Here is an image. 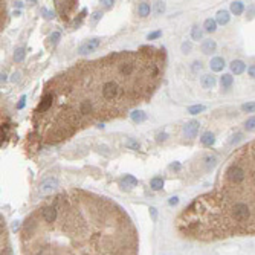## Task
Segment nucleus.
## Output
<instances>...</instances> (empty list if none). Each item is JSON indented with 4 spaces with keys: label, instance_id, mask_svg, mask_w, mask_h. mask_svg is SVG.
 Here are the masks:
<instances>
[{
    "label": "nucleus",
    "instance_id": "f257e3e1",
    "mask_svg": "<svg viewBox=\"0 0 255 255\" xmlns=\"http://www.w3.org/2000/svg\"><path fill=\"white\" fill-rule=\"evenodd\" d=\"M102 96H104V99H107V101H112V99H115L116 96H118V93H119V86H118V83L116 81H113V79H110V81H105L104 84H102Z\"/></svg>",
    "mask_w": 255,
    "mask_h": 255
},
{
    "label": "nucleus",
    "instance_id": "f03ea898",
    "mask_svg": "<svg viewBox=\"0 0 255 255\" xmlns=\"http://www.w3.org/2000/svg\"><path fill=\"white\" fill-rule=\"evenodd\" d=\"M58 188V180L55 177H47L44 180L40 182L38 185V193L42 196H47V194H52Z\"/></svg>",
    "mask_w": 255,
    "mask_h": 255
},
{
    "label": "nucleus",
    "instance_id": "7ed1b4c3",
    "mask_svg": "<svg viewBox=\"0 0 255 255\" xmlns=\"http://www.w3.org/2000/svg\"><path fill=\"white\" fill-rule=\"evenodd\" d=\"M101 44V40L99 38H92V40H87V42H84L81 46L78 47V52L83 53V55H86V53H92L95 52Z\"/></svg>",
    "mask_w": 255,
    "mask_h": 255
},
{
    "label": "nucleus",
    "instance_id": "20e7f679",
    "mask_svg": "<svg viewBox=\"0 0 255 255\" xmlns=\"http://www.w3.org/2000/svg\"><path fill=\"white\" fill-rule=\"evenodd\" d=\"M199 127H200V124H199V121H196V119L190 121V122H186V125H185V128H183L185 136H186L188 139H194V138L197 136Z\"/></svg>",
    "mask_w": 255,
    "mask_h": 255
},
{
    "label": "nucleus",
    "instance_id": "39448f33",
    "mask_svg": "<svg viewBox=\"0 0 255 255\" xmlns=\"http://www.w3.org/2000/svg\"><path fill=\"white\" fill-rule=\"evenodd\" d=\"M42 216L46 223H53L57 219V208L55 206H46L42 209Z\"/></svg>",
    "mask_w": 255,
    "mask_h": 255
},
{
    "label": "nucleus",
    "instance_id": "423d86ee",
    "mask_svg": "<svg viewBox=\"0 0 255 255\" xmlns=\"http://www.w3.org/2000/svg\"><path fill=\"white\" fill-rule=\"evenodd\" d=\"M229 67H231L232 73H235V75H240V73H243V72H245V69H246V64H245L243 61H241V60H234V61H231Z\"/></svg>",
    "mask_w": 255,
    "mask_h": 255
},
{
    "label": "nucleus",
    "instance_id": "0eeeda50",
    "mask_svg": "<svg viewBox=\"0 0 255 255\" xmlns=\"http://www.w3.org/2000/svg\"><path fill=\"white\" fill-rule=\"evenodd\" d=\"M119 72L122 73L124 76H130V75H133V72H135V64H133L131 61L121 63V66H119Z\"/></svg>",
    "mask_w": 255,
    "mask_h": 255
},
{
    "label": "nucleus",
    "instance_id": "6e6552de",
    "mask_svg": "<svg viewBox=\"0 0 255 255\" xmlns=\"http://www.w3.org/2000/svg\"><path fill=\"white\" fill-rule=\"evenodd\" d=\"M216 47H217V43L214 42V40H205V42L202 43V52L205 53V55L212 53L214 50H216Z\"/></svg>",
    "mask_w": 255,
    "mask_h": 255
},
{
    "label": "nucleus",
    "instance_id": "1a4fd4ad",
    "mask_svg": "<svg viewBox=\"0 0 255 255\" xmlns=\"http://www.w3.org/2000/svg\"><path fill=\"white\" fill-rule=\"evenodd\" d=\"M209 66H211V69H212L214 72H220V70H223V67H225V60H223L222 57H214V58L211 60Z\"/></svg>",
    "mask_w": 255,
    "mask_h": 255
},
{
    "label": "nucleus",
    "instance_id": "9d476101",
    "mask_svg": "<svg viewBox=\"0 0 255 255\" xmlns=\"http://www.w3.org/2000/svg\"><path fill=\"white\" fill-rule=\"evenodd\" d=\"M200 84L205 89H211V87L216 86V76L214 75H203L200 78Z\"/></svg>",
    "mask_w": 255,
    "mask_h": 255
},
{
    "label": "nucleus",
    "instance_id": "9b49d317",
    "mask_svg": "<svg viewBox=\"0 0 255 255\" xmlns=\"http://www.w3.org/2000/svg\"><path fill=\"white\" fill-rule=\"evenodd\" d=\"M52 101H53V96L50 95V93L44 95L43 99H42V102H40V105H38V110H40V112H46L49 107L52 105Z\"/></svg>",
    "mask_w": 255,
    "mask_h": 255
},
{
    "label": "nucleus",
    "instance_id": "f8f14e48",
    "mask_svg": "<svg viewBox=\"0 0 255 255\" xmlns=\"http://www.w3.org/2000/svg\"><path fill=\"white\" fill-rule=\"evenodd\" d=\"M200 142H202L205 147H211L214 142H216V136H214V133L206 131V133L202 135V138H200Z\"/></svg>",
    "mask_w": 255,
    "mask_h": 255
},
{
    "label": "nucleus",
    "instance_id": "ddd939ff",
    "mask_svg": "<svg viewBox=\"0 0 255 255\" xmlns=\"http://www.w3.org/2000/svg\"><path fill=\"white\" fill-rule=\"evenodd\" d=\"M92 112H93V104H92L90 101H83V102H79V113H81V115L87 116V115H90Z\"/></svg>",
    "mask_w": 255,
    "mask_h": 255
},
{
    "label": "nucleus",
    "instance_id": "4468645a",
    "mask_svg": "<svg viewBox=\"0 0 255 255\" xmlns=\"http://www.w3.org/2000/svg\"><path fill=\"white\" fill-rule=\"evenodd\" d=\"M121 185L125 186V188H133L138 185V179H135L133 176H130V174H127V176H124L122 179H121Z\"/></svg>",
    "mask_w": 255,
    "mask_h": 255
},
{
    "label": "nucleus",
    "instance_id": "2eb2a0df",
    "mask_svg": "<svg viewBox=\"0 0 255 255\" xmlns=\"http://www.w3.org/2000/svg\"><path fill=\"white\" fill-rule=\"evenodd\" d=\"M216 21H217V24H226L228 21H229V12L228 11H225V9H222V11H219L217 12V17H216Z\"/></svg>",
    "mask_w": 255,
    "mask_h": 255
},
{
    "label": "nucleus",
    "instance_id": "dca6fc26",
    "mask_svg": "<svg viewBox=\"0 0 255 255\" xmlns=\"http://www.w3.org/2000/svg\"><path fill=\"white\" fill-rule=\"evenodd\" d=\"M243 11H245V3L243 2H232L231 3V12L232 14L240 16V14H243Z\"/></svg>",
    "mask_w": 255,
    "mask_h": 255
},
{
    "label": "nucleus",
    "instance_id": "f3484780",
    "mask_svg": "<svg viewBox=\"0 0 255 255\" xmlns=\"http://www.w3.org/2000/svg\"><path fill=\"white\" fill-rule=\"evenodd\" d=\"M150 11H151L150 3H147V2L139 3V6H138V12H139V16H141V17H147V16L150 14Z\"/></svg>",
    "mask_w": 255,
    "mask_h": 255
},
{
    "label": "nucleus",
    "instance_id": "a211bd4d",
    "mask_svg": "<svg viewBox=\"0 0 255 255\" xmlns=\"http://www.w3.org/2000/svg\"><path fill=\"white\" fill-rule=\"evenodd\" d=\"M232 81H234V78H232V75H229V73H226V75H223V76H222V79H220V84H222V89H223V90H226V89H229V87L232 86Z\"/></svg>",
    "mask_w": 255,
    "mask_h": 255
},
{
    "label": "nucleus",
    "instance_id": "6ab92c4d",
    "mask_svg": "<svg viewBox=\"0 0 255 255\" xmlns=\"http://www.w3.org/2000/svg\"><path fill=\"white\" fill-rule=\"evenodd\" d=\"M131 119L135 121V122H144V121L147 119V115H145V112H142V110H135V112H131Z\"/></svg>",
    "mask_w": 255,
    "mask_h": 255
},
{
    "label": "nucleus",
    "instance_id": "aec40b11",
    "mask_svg": "<svg viewBox=\"0 0 255 255\" xmlns=\"http://www.w3.org/2000/svg\"><path fill=\"white\" fill-rule=\"evenodd\" d=\"M203 28H205V31H208V32H214V31L217 29V21L212 20V19H206L205 23H203Z\"/></svg>",
    "mask_w": 255,
    "mask_h": 255
},
{
    "label": "nucleus",
    "instance_id": "412c9836",
    "mask_svg": "<svg viewBox=\"0 0 255 255\" xmlns=\"http://www.w3.org/2000/svg\"><path fill=\"white\" fill-rule=\"evenodd\" d=\"M150 185H151V188L154 191H159V190H162V188H164V180H162V177H153Z\"/></svg>",
    "mask_w": 255,
    "mask_h": 255
},
{
    "label": "nucleus",
    "instance_id": "4be33fe9",
    "mask_svg": "<svg viewBox=\"0 0 255 255\" xmlns=\"http://www.w3.org/2000/svg\"><path fill=\"white\" fill-rule=\"evenodd\" d=\"M24 55H26V49L24 47H17L16 52H14V61L20 63L24 60Z\"/></svg>",
    "mask_w": 255,
    "mask_h": 255
},
{
    "label": "nucleus",
    "instance_id": "5701e85b",
    "mask_svg": "<svg viewBox=\"0 0 255 255\" xmlns=\"http://www.w3.org/2000/svg\"><path fill=\"white\" fill-rule=\"evenodd\" d=\"M191 37H193V40H196V42H199V40L203 37V32L200 31V28H199L197 24L193 26V29H191Z\"/></svg>",
    "mask_w": 255,
    "mask_h": 255
},
{
    "label": "nucleus",
    "instance_id": "b1692460",
    "mask_svg": "<svg viewBox=\"0 0 255 255\" xmlns=\"http://www.w3.org/2000/svg\"><path fill=\"white\" fill-rule=\"evenodd\" d=\"M245 127H246L248 131H255V116L248 118V121L245 122Z\"/></svg>",
    "mask_w": 255,
    "mask_h": 255
},
{
    "label": "nucleus",
    "instance_id": "393cba45",
    "mask_svg": "<svg viewBox=\"0 0 255 255\" xmlns=\"http://www.w3.org/2000/svg\"><path fill=\"white\" fill-rule=\"evenodd\" d=\"M205 164H206V167H208V168H212L214 165L217 164V157L214 156V154H211V156H206V157H205Z\"/></svg>",
    "mask_w": 255,
    "mask_h": 255
},
{
    "label": "nucleus",
    "instance_id": "a878e982",
    "mask_svg": "<svg viewBox=\"0 0 255 255\" xmlns=\"http://www.w3.org/2000/svg\"><path fill=\"white\" fill-rule=\"evenodd\" d=\"M203 110H205V107H203V105H191L190 109H188L190 115H199V113H202Z\"/></svg>",
    "mask_w": 255,
    "mask_h": 255
},
{
    "label": "nucleus",
    "instance_id": "bb28decb",
    "mask_svg": "<svg viewBox=\"0 0 255 255\" xmlns=\"http://www.w3.org/2000/svg\"><path fill=\"white\" fill-rule=\"evenodd\" d=\"M241 110H243V112H248V113L255 112V102H245L243 105H241Z\"/></svg>",
    "mask_w": 255,
    "mask_h": 255
},
{
    "label": "nucleus",
    "instance_id": "cd10ccee",
    "mask_svg": "<svg viewBox=\"0 0 255 255\" xmlns=\"http://www.w3.org/2000/svg\"><path fill=\"white\" fill-rule=\"evenodd\" d=\"M165 11V3L164 2H156L154 3V12L159 16V14H162V12Z\"/></svg>",
    "mask_w": 255,
    "mask_h": 255
},
{
    "label": "nucleus",
    "instance_id": "c85d7f7f",
    "mask_svg": "<svg viewBox=\"0 0 255 255\" xmlns=\"http://www.w3.org/2000/svg\"><path fill=\"white\" fill-rule=\"evenodd\" d=\"M160 35H162V31H154V32H150L148 35H147V38H148L150 42H151V40H156V38H159Z\"/></svg>",
    "mask_w": 255,
    "mask_h": 255
},
{
    "label": "nucleus",
    "instance_id": "c756f323",
    "mask_svg": "<svg viewBox=\"0 0 255 255\" xmlns=\"http://www.w3.org/2000/svg\"><path fill=\"white\" fill-rule=\"evenodd\" d=\"M60 38H61V34H60V32H52V35H50V42H52L53 44H57V43L60 42Z\"/></svg>",
    "mask_w": 255,
    "mask_h": 255
},
{
    "label": "nucleus",
    "instance_id": "7c9ffc66",
    "mask_svg": "<svg viewBox=\"0 0 255 255\" xmlns=\"http://www.w3.org/2000/svg\"><path fill=\"white\" fill-rule=\"evenodd\" d=\"M125 147H128V148H135V150H138V148H139V142H136V141L130 139V141H127Z\"/></svg>",
    "mask_w": 255,
    "mask_h": 255
},
{
    "label": "nucleus",
    "instance_id": "2f4dec72",
    "mask_svg": "<svg viewBox=\"0 0 255 255\" xmlns=\"http://www.w3.org/2000/svg\"><path fill=\"white\" fill-rule=\"evenodd\" d=\"M101 17H102V12H99V11L93 12V16H92V21H93V23H96V21H98Z\"/></svg>",
    "mask_w": 255,
    "mask_h": 255
},
{
    "label": "nucleus",
    "instance_id": "473e14b6",
    "mask_svg": "<svg viewBox=\"0 0 255 255\" xmlns=\"http://www.w3.org/2000/svg\"><path fill=\"white\" fill-rule=\"evenodd\" d=\"M190 50H191V43H190V42H185V43L182 44V52L186 53V52H190Z\"/></svg>",
    "mask_w": 255,
    "mask_h": 255
},
{
    "label": "nucleus",
    "instance_id": "72a5a7b5",
    "mask_svg": "<svg viewBox=\"0 0 255 255\" xmlns=\"http://www.w3.org/2000/svg\"><path fill=\"white\" fill-rule=\"evenodd\" d=\"M191 69H193V72H197V70H200V69H202V63H200V61H194Z\"/></svg>",
    "mask_w": 255,
    "mask_h": 255
},
{
    "label": "nucleus",
    "instance_id": "f704fd0d",
    "mask_svg": "<svg viewBox=\"0 0 255 255\" xmlns=\"http://www.w3.org/2000/svg\"><path fill=\"white\" fill-rule=\"evenodd\" d=\"M248 73H249V76H251V78H255V64L249 66V69H248Z\"/></svg>",
    "mask_w": 255,
    "mask_h": 255
},
{
    "label": "nucleus",
    "instance_id": "c9c22d12",
    "mask_svg": "<svg viewBox=\"0 0 255 255\" xmlns=\"http://www.w3.org/2000/svg\"><path fill=\"white\" fill-rule=\"evenodd\" d=\"M168 138V135H167V133H159V135L156 136V139L159 141V142H162V141H165Z\"/></svg>",
    "mask_w": 255,
    "mask_h": 255
},
{
    "label": "nucleus",
    "instance_id": "e433bc0d",
    "mask_svg": "<svg viewBox=\"0 0 255 255\" xmlns=\"http://www.w3.org/2000/svg\"><path fill=\"white\" fill-rule=\"evenodd\" d=\"M24 101H26V96L23 95V96L20 98V101H19V104H17V109H23V107H24Z\"/></svg>",
    "mask_w": 255,
    "mask_h": 255
},
{
    "label": "nucleus",
    "instance_id": "4c0bfd02",
    "mask_svg": "<svg viewBox=\"0 0 255 255\" xmlns=\"http://www.w3.org/2000/svg\"><path fill=\"white\" fill-rule=\"evenodd\" d=\"M254 16H255V8L252 6V8L249 9V12H248V17H249V19H252Z\"/></svg>",
    "mask_w": 255,
    "mask_h": 255
},
{
    "label": "nucleus",
    "instance_id": "58836bf2",
    "mask_svg": "<svg viewBox=\"0 0 255 255\" xmlns=\"http://www.w3.org/2000/svg\"><path fill=\"white\" fill-rule=\"evenodd\" d=\"M177 202H179V199H177V197H171L168 203H170V205H176Z\"/></svg>",
    "mask_w": 255,
    "mask_h": 255
},
{
    "label": "nucleus",
    "instance_id": "ea45409f",
    "mask_svg": "<svg viewBox=\"0 0 255 255\" xmlns=\"http://www.w3.org/2000/svg\"><path fill=\"white\" fill-rule=\"evenodd\" d=\"M44 16H46V19H53V12H50V11H44Z\"/></svg>",
    "mask_w": 255,
    "mask_h": 255
},
{
    "label": "nucleus",
    "instance_id": "a19ab883",
    "mask_svg": "<svg viewBox=\"0 0 255 255\" xmlns=\"http://www.w3.org/2000/svg\"><path fill=\"white\" fill-rule=\"evenodd\" d=\"M241 139V133H237V135L232 138V142H237V141H240Z\"/></svg>",
    "mask_w": 255,
    "mask_h": 255
},
{
    "label": "nucleus",
    "instance_id": "79ce46f5",
    "mask_svg": "<svg viewBox=\"0 0 255 255\" xmlns=\"http://www.w3.org/2000/svg\"><path fill=\"white\" fill-rule=\"evenodd\" d=\"M102 5H104L105 8H110V6L113 5V2H102Z\"/></svg>",
    "mask_w": 255,
    "mask_h": 255
},
{
    "label": "nucleus",
    "instance_id": "37998d69",
    "mask_svg": "<svg viewBox=\"0 0 255 255\" xmlns=\"http://www.w3.org/2000/svg\"><path fill=\"white\" fill-rule=\"evenodd\" d=\"M17 79H19V73H14L12 75V81H17Z\"/></svg>",
    "mask_w": 255,
    "mask_h": 255
},
{
    "label": "nucleus",
    "instance_id": "c03bdc74",
    "mask_svg": "<svg viewBox=\"0 0 255 255\" xmlns=\"http://www.w3.org/2000/svg\"><path fill=\"white\" fill-rule=\"evenodd\" d=\"M150 211H151V214H153V219H156V209H154V208H151Z\"/></svg>",
    "mask_w": 255,
    "mask_h": 255
},
{
    "label": "nucleus",
    "instance_id": "a18cd8bd",
    "mask_svg": "<svg viewBox=\"0 0 255 255\" xmlns=\"http://www.w3.org/2000/svg\"><path fill=\"white\" fill-rule=\"evenodd\" d=\"M6 81V73H2V83Z\"/></svg>",
    "mask_w": 255,
    "mask_h": 255
},
{
    "label": "nucleus",
    "instance_id": "49530a36",
    "mask_svg": "<svg viewBox=\"0 0 255 255\" xmlns=\"http://www.w3.org/2000/svg\"><path fill=\"white\" fill-rule=\"evenodd\" d=\"M16 6H17V8H21V6H23V2H17Z\"/></svg>",
    "mask_w": 255,
    "mask_h": 255
}]
</instances>
